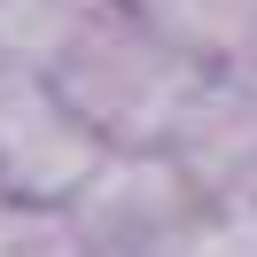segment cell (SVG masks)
I'll list each match as a JSON object with an SVG mask.
<instances>
[{"instance_id": "6da1fadb", "label": "cell", "mask_w": 257, "mask_h": 257, "mask_svg": "<svg viewBox=\"0 0 257 257\" xmlns=\"http://www.w3.org/2000/svg\"><path fill=\"white\" fill-rule=\"evenodd\" d=\"M47 78L109 148H164L179 133V117H187V101L203 94L210 70L195 63V55H179L133 0H117V8H101L78 32V47H70Z\"/></svg>"}, {"instance_id": "7a4b0ae2", "label": "cell", "mask_w": 257, "mask_h": 257, "mask_svg": "<svg viewBox=\"0 0 257 257\" xmlns=\"http://www.w3.org/2000/svg\"><path fill=\"white\" fill-rule=\"evenodd\" d=\"M109 141L55 94L47 70L0 63V187L16 203H78Z\"/></svg>"}, {"instance_id": "3957f363", "label": "cell", "mask_w": 257, "mask_h": 257, "mask_svg": "<svg viewBox=\"0 0 257 257\" xmlns=\"http://www.w3.org/2000/svg\"><path fill=\"white\" fill-rule=\"evenodd\" d=\"M195 210H203V187L172 148H109L86 195L70 203V218L86 226L94 257H156Z\"/></svg>"}, {"instance_id": "277c9868", "label": "cell", "mask_w": 257, "mask_h": 257, "mask_svg": "<svg viewBox=\"0 0 257 257\" xmlns=\"http://www.w3.org/2000/svg\"><path fill=\"white\" fill-rule=\"evenodd\" d=\"M164 148L187 164V179L203 195H249V179H257V63L210 70Z\"/></svg>"}, {"instance_id": "5b68a950", "label": "cell", "mask_w": 257, "mask_h": 257, "mask_svg": "<svg viewBox=\"0 0 257 257\" xmlns=\"http://www.w3.org/2000/svg\"><path fill=\"white\" fill-rule=\"evenodd\" d=\"M179 55H195L203 70L257 63V0H133Z\"/></svg>"}, {"instance_id": "8992f818", "label": "cell", "mask_w": 257, "mask_h": 257, "mask_svg": "<svg viewBox=\"0 0 257 257\" xmlns=\"http://www.w3.org/2000/svg\"><path fill=\"white\" fill-rule=\"evenodd\" d=\"M156 257H257V195H218V203L195 210Z\"/></svg>"}, {"instance_id": "52a82bcc", "label": "cell", "mask_w": 257, "mask_h": 257, "mask_svg": "<svg viewBox=\"0 0 257 257\" xmlns=\"http://www.w3.org/2000/svg\"><path fill=\"white\" fill-rule=\"evenodd\" d=\"M16 218H24V203L0 187V257H8V241H16Z\"/></svg>"}, {"instance_id": "ba28073f", "label": "cell", "mask_w": 257, "mask_h": 257, "mask_svg": "<svg viewBox=\"0 0 257 257\" xmlns=\"http://www.w3.org/2000/svg\"><path fill=\"white\" fill-rule=\"evenodd\" d=\"M249 195H257V179H249Z\"/></svg>"}]
</instances>
